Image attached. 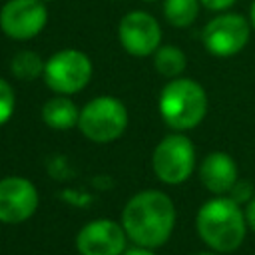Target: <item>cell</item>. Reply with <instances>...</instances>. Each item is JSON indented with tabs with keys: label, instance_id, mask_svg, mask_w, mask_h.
I'll return each mask as SVG.
<instances>
[{
	"label": "cell",
	"instance_id": "cell-20",
	"mask_svg": "<svg viewBox=\"0 0 255 255\" xmlns=\"http://www.w3.org/2000/svg\"><path fill=\"white\" fill-rule=\"evenodd\" d=\"M243 213H245V221H247V225L255 231V195L245 203V209H243Z\"/></svg>",
	"mask_w": 255,
	"mask_h": 255
},
{
	"label": "cell",
	"instance_id": "cell-11",
	"mask_svg": "<svg viewBox=\"0 0 255 255\" xmlns=\"http://www.w3.org/2000/svg\"><path fill=\"white\" fill-rule=\"evenodd\" d=\"M126 231L114 219L88 221L76 235L80 255H122L126 251Z\"/></svg>",
	"mask_w": 255,
	"mask_h": 255
},
{
	"label": "cell",
	"instance_id": "cell-7",
	"mask_svg": "<svg viewBox=\"0 0 255 255\" xmlns=\"http://www.w3.org/2000/svg\"><path fill=\"white\" fill-rule=\"evenodd\" d=\"M251 36V24L233 12H223L211 18L201 30L203 48L217 58H229L239 54Z\"/></svg>",
	"mask_w": 255,
	"mask_h": 255
},
{
	"label": "cell",
	"instance_id": "cell-2",
	"mask_svg": "<svg viewBox=\"0 0 255 255\" xmlns=\"http://www.w3.org/2000/svg\"><path fill=\"white\" fill-rule=\"evenodd\" d=\"M195 229L201 241L217 253L235 251L245 239V213L231 197L217 195L205 201L195 215Z\"/></svg>",
	"mask_w": 255,
	"mask_h": 255
},
{
	"label": "cell",
	"instance_id": "cell-12",
	"mask_svg": "<svg viewBox=\"0 0 255 255\" xmlns=\"http://www.w3.org/2000/svg\"><path fill=\"white\" fill-rule=\"evenodd\" d=\"M199 179L207 191L213 195H225L237 183L235 159L225 151H211L201 159Z\"/></svg>",
	"mask_w": 255,
	"mask_h": 255
},
{
	"label": "cell",
	"instance_id": "cell-5",
	"mask_svg": "<svg viewBox=\"0 0 255 255\" xmlns=\"http://www.w3.org/2000/svg\"><path fill=\"white\" fill-rule=\"evenodd\" d=\"M90 80L92 60L76 48H64L46 60L44 82L54 94H78L90 84Z\"/></svg>",
	"mask_w": 255,
	"mask_h": 255
},
{
	"label": "cell",
	"instance_id": "cell-14",
	"mask_svg": "<svg viewBox=\"0 0 255 255\" xmlns=\"http://www.w3.org/2000/svg\"><path fill=\"white\" fill-rule=\"evenodd\" d=\"M153 66H155V70L161 76L173 80V78H179L181 72L185 70L187 58H185V54L177 46L165 44V46H159L155 50V54H153Z\"/></svg>",
	"mask_w": 255,
	"mask_h": 255
},
{
	"label": "cell",
	"instance_id": "cell-13",
	"mask_svg": "<svg viewBox=\"0 0 255 255\" xmlns=\"http://www.w3.org/2000/svg\"><path fill=\"white\" fill-rule=\"evenodd\" d=\"M78 118H80V108L68 96L58 94L46 100V104L42 106V120L50 129L68 131L74 126H78Z\"/></svg>",
	"mask_w": 255,
	"mask_h": 255
},
{
	"label": "cell",
	"instance_id": "cell-24",
	"mask_svg": "<svg viewBox=\"0 0 255 255\" xmlns=\"http://www.w3.org/2000/svg\"><path fill=\"white\" fill-rule=\"evenodd\" d=\"M42 2H44V4H48V2H54V0H42Z\"/></svg>",
	"mask_w": 255,
	"mask_h": 255
},
{
	"label": "cell",
	"instance_id": "cell-8",
	"mask_svg": "<svg viewBox=\"0 0 255 255\" xmlns=\"http://www.w3.org/2000/svg\"><path fill=\"white\" fill-rule=\"evenodd\" d=\"M118 40L122 48L135 58L151 56L161 46L159 22L143 10L128 12L118 24Z\"/></svg>",
	"mask_w": 255,
	"mask_h": 255
},
{
	"label": "cell",
	"instance_id": "cell-9",
	"mask_svg": "<svg viewBox=\"0 0 255 255\" xmlns=\"http://www.w3.org/2000/svg\"><path fill=\"white\" fill-rule=\"evenodd\" d=\"M48 22V8L42 0H8L0 10V30L12 40L36 38Z\"/></svg>",
	"mask_w": 255,
	"mask_h": 255
},
{
	"label": "cell",
	"instance_id": "cell-10",
	"mask_svg": "<svg viewBox=\"0 0 255 255\" xmlns=\"http://www.w3.org/2000/svg\"><path fill=\"white\" fill-rule=\"evenodd\" d=\"M40 203L36 185L20 175H8L0 179V221L2 223H22L30 219Z\"/></svg>",
	"mask_w": 255,
	"mask_h": 255
},
{
	"label": "cell",
	"instance_id": "cell-19",
	"mask_svg": "<svg viewBox=\"0 0 255 255\" xmlns=\"http://www.w3.org/2000/svg\"><path fill=\"white\" fill-rule=\"evenodd\" d=\"M235 2H237V0H199V4L205 6V8L211 10V12H223V10L231 8Z\"/></svg>",
	"mask_w": 255,
	"mask_h": 255
},
{
	"label": "cell",
	"instance_id": "cell-4",
	"mask_svg": "<svg viewBox=\"0 0 255 255\" xmlns=\"http://www.w3.org/2000/svg\"><path fill=\"white\" fill-rule=\"evenodd\" d=\"M128 128V110L114 96L92 98L78 118V129L94 143L116 141Z\"/></svg>",
	"mask_w": 255,
	"mask_h": 255
},
{
	"label": "cell",
	"instance_id": "cell-3",
	"mask_svg": "<svg viewBox=\"0 0 255 255\" xmlns=\"http://www.w3.org/2000/svg\"><path fill=\"white\" fill-rule=\"evenodd\" d=\"M159 116L173 131H189L201 124L207 114V94L191 78L169 80L159 94Z\"/></svg>",
	"mask_w": 255,
	"mask_h": 255
},
{
	"label": "cell",
	"instance_id": "cell-15",
	"mask_svg": "<svg viewBox=\"0 0 255 255\" xmlns=\"http://www.w3.org/2000/svg\"><path fill=\"white\" fill-rule=\"evenodd\" d=\"M44 66H46V62L40 58V54H36L32 50H20L10 60L12 76L22 82H34L40 76H44Z\"/></svg>",
	"mask_w": 255,
	"mask_h": 255
},
{
	"label": "cell",
	"instance_id": "cell-23",
	"mask_svg": "<svg viewBox=\"0 0 255 255\" xmlns=\"http://www.w3.org/2000/svg\"><path fill=\"white\" fill-rule=\"evenodd\" d=\"M195 255H221L217 251H201V253H195Z\"/></svg>",
	"mask_w": 255,
	"mask_h": 255
},
{
	"label": "cell",
	"instance_id": "cell-25",
	"mask_svg": "<svg viewBox=\"0 0 255 255\" xmlns=\"http://www.w3.org/2000/svg\"><path fill=\"white\" fill-rule=\"evenodd\" d=\"M141 2H155V0H141Z\"/></svg>",
	"mask_w": 255,
	"mask_h": 255
},
{
	"label": "cell",
	"instance_id": "cell-16",
	"mask_svg": "<svg viewBox=\"0 0 255 255\" xmlns=\"http://www.w3.org/2000/svg\"><path fill=\"white\" fill-rule=\"evenodd\" d=\"M199 14V0H163V16L175 28H187Z\"/></svg>",
	"mask_w": 255,
	"mask_h": 255
},
{
	"label": "cell",
	"instance_id": "cell-6",
	"mask_svg": "<svg viewBox=\"0 0 255 255\" xmlns=\"http://www.w3.org/2000/svg\"><path fill=\"white\" fill-rule=\"evenodd\" d=\"M151 167L159 181L167 185H179L195 169V147L181 131L165 135L153 149Z\"/></svg>",
	"mask_w": 255,
	"mask_h": 255
},
{
	"label": "cell",
	"instance_id": "cell-18",
	"mask_svg": "<svg viewBox=\"0 0 255 255\" xmlns=\"http://www.w3.org/2000/svg\"><path fill=\"white\" fill-rule=\"evenodd\" d=\"M229 197H231L235 203L243 205V203H247V201L253 197V185H251L249 181H237V183L231 187Z\"/></svg>",
	"mask_w": 255,
	"mask_h": 255
},
{
	"label": "cell",
	"instance_id": "cell-17",
	"mask_svg": "<svg viewBox=\"0 0 255 255\" xmlns=\"http://www.w3.org/2000/svg\"><path fill=\"white\" fill-rule=\"evenodd\" d=\"M16 108V96H14V88L8 84V80L0 78V126H4Z\"/></svg>",
	"mask_w": 255,
	"mask_h": 255
},
{
	"label": "cell",
	"instance_id": "cell-21",
	"mask_svg": "<svg viewBox=\"0 0 255 255\" xmlns=\"http://www.w3.org/2000/svg\"><path fill=\"white\" fill-rule=\"evenodd\" d=\"M122 255H155L153 253V249H149V247H131V249H126Z\"/></svg>",
	"mask_w": 255,
	"mask_h": 255
},
{
	"label": "cell",
	"instance_id": "cell-22",
	"mask_svg": "<svg viewBox=\"0 0 255 255\" xmlns=\"http://www.w3.org/2000/svg\"><path fill=\"white\" fill-rule=\"evenodd\" d=\"M249 24H251V28L255 30V0L251 2V8H249Z\"/></svg>",
	"mask_w": 255,
	"mask_h": 255
},
{
	"label": "cell",
	"instance_id": "cell-1",
	"mask_svg": "<svg viewBox=\"0 0 255 255\" xmlns=\"http://www.w3.org/2000/svg\"><path fill=\"white\" fill-rule=\"evenodd\" d=\"M122 227L139 247H161L175 227V205L159 189H143L129 197L122 211Z\"/></svg>",
	"mask_w": 255,
	"mask_h": 255
}]
</instances>
